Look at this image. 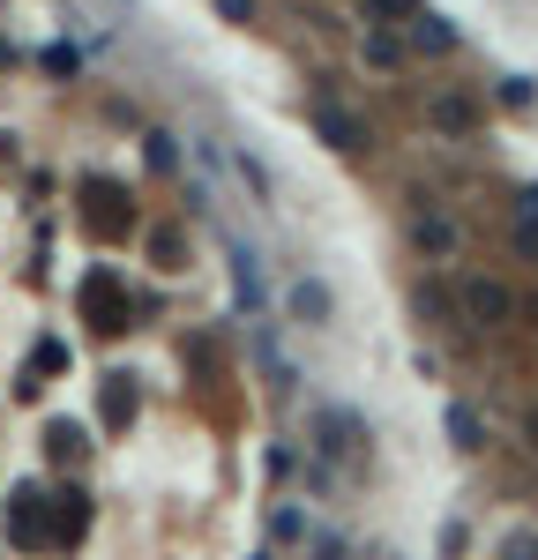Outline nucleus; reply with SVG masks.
<instances>
[{"label":"nucleus","instance_id":"aec40b11","mask_svg":"<svg viewBox=\"0 0 538 560\" xmlns=\"http://www.w3.org/2000/svg\"><path fill=\"white\" fill-rule=\"evenodd\" d=\"M277 538H307V516L300 509H277Z\"/></svg>","mask_w":538,"mask_h":560},{"label":"nucleus","instance_id":"412c9836","mask_svg":"<svg viewBox=\"0 0 538 560\" xmlns=\"http://www.w3.org/2000/svg\"><path fill=\"white\" fill-rule=\"evenodd\" d=\"M218 15L224 23H255V0H218Z\"/></svg>","mask_w":538,"mask_h":560},{"label":"nucleus","instance_id":"0eeeda50","mask_svg":"<svg viewBox=\"0 0 538 560\" xmlns=\"http://www.w3.org/2000/svg\"><path fill=\"white\" fill-rule=\"evenodd\" d=\"M284 306L300 314V329H329V322H337V292H329V277H292Z\"/></svg>","mask_w":538,"mask_h":560},{"label":"nucleus","instance_id":"5701e85b","mask_svg":"<svg viewBox=\"0 0 538 560\" xmlns=\"http://www.w3.org/2000/svg\"><path fill=\"white\" fill-rule=\"evenodd\" d=\"M516 314H524V322H531V329H538V300H516Z\"/></svg>","mask_w":538,"mask_h":560},{"label":"nucleus","instance_id":"f03ea898","mask_svg":"<svg viewBox=\"0 0 538 560\" xmlns=\"http://www.w3.org/2000/svg\"><path fill=\"white\" fill-rule=\"evenodd\" d=\"M307 128L321 135L329 150H344V158H359V150L374 142V135H366V120H359V113H344L329 90H314V97H307Z\"/></svg>","mask_w":538,"mask_h":560},{"label":"nucleus","instance_id":"dca6fc26","mask_svg":"<svg viewBox=\"0 0 538 560\" xmlns=\"http://www.w3.org/2000/svg\"><path fill=\"white\" fill-rule=\"evenodd\" d=\"M426 0H366V23H411Z\"/></svg>","mask_w":538,"mask_h":560},{"label":"nucleus","instance_id":"1a4fd4ad","mask_svg":"<svg viewBox=\"0 0 538 560\" xmlns=\"http://www.w3.org/2000/svg\"><path fill=\"white\" fill-rule=\"evenodd\" d=\"M426 120H434L442 135H471V128H479V105H471V97H456V90H442V97L426 105Z\"/></svg>","mask_w":538,"mask_h":560},{"label":"nucleus","instance_id":"20e7f679","mask_svg":"<svg viewBox=\"0 0 538 560\" xmlns=\"http://www.w3.org/2000/svg\"><path fill=\"white\" fill-rule=\"evenodd\" d=\"M224 255H232V284H239V306H247V322H262L269 306V277H262V255L239 240V232H224Z\"/></svg>","mask_w":538,"mask_h":560},{"label":"nucleus","instance_id":"4be33fe9","mask_svg":"<svg viewBox=\"0 0 538 560\" xmlns=\"http://www.w3.org/2000/svg\"><path fill=\"white\" fill-rule=\"evenodd\" d=\"M314 560H344V546H337V538H321V546H314Z\"/></svg>","mask_w":538,"mask_h":560},{"label":"nucleus","instance_id":"a211bd4d","mask_svg":"<svg viewBox=\"0 0 538 560\" xmlns=\"http://www.w3.org/2000/svg\"><path fill=\"white\" fill-rule=\"evenodd\" d=\"M501 560H538V530H508L501 538Z\"/></svg>","mask_w":538,"mask_h":560},{"label":"nucleus","instance_id":"2eb2a0df","mask_svg":"<svg viewBox=\"0 0 538 560\" xmlns=\"http://www.w3.org/2000/svg\"><path fill=\"white\" fill-rule=\"evenodd\" d=\"M105 419L120 427V419H134V388H128V374H113L105 382Z\"/></svg>","mask_w":538,"mask_h":560},{"label":"nucleus","instance_id":"b1692460","mask_svg":"<svg viewBox=\"0 0 538 560\" xmlns=\"http://www.w3.org/2000/svg\"><path fill=\"white\" fill-rule=\"evenodd\" d=\"M531 441H538V411H531Z\"/></svg>","mask_w":538,"mask_h":560},{"label":"nucleus","instance_id":"9d476101","mask_svg":"<svg viewBox=\"0 0 538 560\" xmlns=\"http://www.w3.org/2000/svg\"><path fill=\"white\" fill-rule=\"evenodd\" d=\"M411 240H419V255H456V224L442 210H419L411 217Z\"/></svg>","mask_w":538,"mask_h":560},{"label":"nucleus","instance_id":"f257e3e1","mask_svg":"<svg viewBox=\"0 0 538 560\" xmlns=\"http://www.w3.org/2000/svg\"><path fill=\"white\" fill-rule=\"evenodd\" d=\"M307 441H314V456H321V464H359L374 433H366V419H359V411H344V404H314Z\"/></svg>","mask_w":538,"mask_h":560},{"label":"nucleus","instance_id":"6ab92c4d","mask_svg":"<svg viewBox=\"0 0 538 560\" xmlns=\"http://www.w3.org/2000/svg\"><path fill=\"white\" fill-rule=\"evenodd\" d=\"M150 165H157V173H173V165H179V150H173V135H150Z\"/></svg>","mask_w":538,"mask_h":560},{"label":"nucleus","instance_id":"6e6552de","mask_svg":"<svg viewBox=\"0 0 538 560\" xmlns=\"http://www.w3.org/2000/svg\"><path fill=\"white\" fill-rule=\"evenodd\" d=\"M90 530V493L83 486H68L60 501H52V523H45V546H83Z\"/></svg>","mask_w":538,"mask_h":560},{"label":"nucleus","instance_id":"ddd939ff","mask_svg":"<svg viewBox=\"0 0 538 560\" xmlns=\"http://www.w3.org/2000/svg\"><path fill=\"white\" fill-rule=\"evenodd\" d=\"M359 52H366L374 68H397V60H404V45L389 38V31H374V23H366V38H359Z\"/></svg>","mask_w":538,"mask_h":560},{"label":"nucleus","instance_id":"39448f33","mask_svg":"<svg viewBox=\"0 0 538 560\" xmlns=\"http://www.w3.org/2000/svg\"><path fill=\"white\" fill-rule=\"evenodd\" d=\"M83 314L113 337V329H128V292H120V277L113 269H90L83 277Z\"/></svg>","mask_w":538,"mask_h":560},{"label":"nucleus","instance_id":"7ed1b4c3","mask_svg":"<svg viewBox=\"0 0 538 560\" xmlns=\"http://www.w3.org/2000/svg\"><path fill=\"white\" fill-rule=\"evenodd\" d=\"M456 314H464L471 329H501V322H516V292H508L501 277H464V292H456Z\"/></svg>","mask_w":538,"mask_h":560},{"label":"nucleus","instance_id":"9b49d317","mask_svg":"<svg viewBox=\"0 0 538 560\" xmlns=\"http://www.w3.org/2000/svg\"><path fill=\"white\" fill-rule=\"evenodd\" d=\"M404 38L419 45V52H448V45H456V31H448L442 15H434V8H419V15L404 23Z\"/></svg>","mask_w":538,"mask_h":560},{"label":"nucleus","instance_id":"423d86ee","mask_svg":"<svg viewBox=\"0 0 538 560\" xmlns=\"http://www.w3.org/2000/svg\"><path fill=\"white\" fill-rule=\"evenodd\" d=\"M8 538H15L23 553H45V493L38 486H15V493H8Z\"/></svg>","mask_w":538,"mask_h":560},{"label":"nucleus","instance_id":"f3484780","mask_svg":"<svg viewBox=\"0 0 538 560\" xmlns=\"http://www.w3.org/2000/svg\"><path fill=\"white\" fill-rule=\"evenodd\" d=\"M232 173H239V179H247V187H255V195L269 202V173L255 165V158H247V150H232Z\"/></svg>","mask_w":538,"mask_h":560},{"label":"nucleus","instance_id":"4468645a","mask_svg":"<svg viewBox=\"0 0 538 560\" xmlns=\"http://www.w3.org/2000/svg\"><path fill=\"white\" fill-rule=\"evenodd\" d=\"M45 448H52V464H68V456L83 448V427H68V419H52V427H45Z\"/></svg>","mask_w":538,"mask_h":560},{"label":"nucleus","instance_id":"f8f14e48","mask_svg":"<svg viewBox=\"0 0 538 560\" xmlns=\"http://www.w3.org/2000/svg\"><path fill=\"white\" fill-rule=\"evenodd\" d=\"M448 441H456V448H487V427H479L471 404H448Z\"/></svg>","mask_w":538,"mask_h":560}]
</instances>
